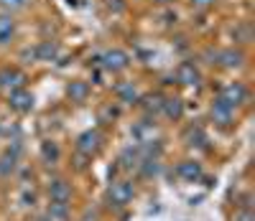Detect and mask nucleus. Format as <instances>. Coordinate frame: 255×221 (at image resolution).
I'll list each match as a JSON object with an SVG mask.
<instances>
[{
  "instance_id": "nucleus-13",
  "label": "nucleus",
  "mask_w": 255,
  "mask_h": 221,
  "mask_svg": "<svg viewBox=\"0 0 255 221\" xmlns=\"http://www.w3.org/2000/svg\"><path fill=\"white\" fill-rule=\"evenodd\" d=\"M184 143H186L189 147H207L209 138H207V132H204L199 125H189V127L184 130Z\"/></svg>"
},
{
  "instance_id": "nucleus-17",
  "label": "nucleus",
  "mask_w": 255,
  "mask_h": 221,
  "mask_svg": "<svg viewBox=\"0 0 255 221\" xmlns=\"http://www.w3.org/2000/svg\"><path fill=\"white\" fill-rule=\"evenodd\" d=\"M118 102L123 104H138L140 102V92H138V86L133 81H123L118 86Z\"/></svg>"
},
{
  "instance_id": "nucleus-10",
  "label": "nucleus",
  "mask_w": 255,
  "mask_h": 221,
  "mask_svg": "<svg viewBox=\"0 0 255 221\" xmlns=\"http://www.w3.org/2000/svg\"><path fill=\"white\" fill-rule=\"evenodd\" d=\"M49 198H51V201L69 204V201H72V183L64 181V178H54V181L49 183Z\"/></svg>"
},
{
  "instance_id": "nucleus-3",
  "label": "nucleus",
  "mask_w": 255,
  "mask_h": 221,
  "mask_svg": "<svg viewBox=\"0 0 255 221\" xmlns=\"http://www.w3.org/2000/svg\"><path fill=\"white\" fill-rule=\"evenodd\" d=\"M102 143H105V138H102L100 130H84L77 138V150L84 152V155H95V152L102 147Z\"/></svg>"
},
{
  "instance_id": "nucleus-18",
  "label": "nucleus",
  "mask_w": 255,
  "mask_h": 221,
  "mask_svg": "<svg viewBox=\"0 0 255 221\" xmlns=\"http://www.w3.org/2000/svg\"><path fill=\"white\" fill-rule=\"evenodd\" d=\"M59 158H61V150H59V145L54 140H44V143H41V160H44L46 165H56Z\"/></svg>"
},
{
  "instance_id": "nucleus-8",
  "label": "nucleus",
  "mask_w": 255,
  "mask_h": 221,
  "mask_svg": "<svg viewBox=\"0 0 255 221\" xmlns=\"http://www.w3.org/2000/svg\"><path fill=\"white\" fill-rule=\"evenodd\" d=\"M176 175L181 181H186V183H197V181H202V165L197 163V160H181L179 165H176Z\"/></svg>"
},
{
  "instance_id": "nucleus-12",
  "label": "nucleus",
  "mask_w": 255,
  "mask_h": 221,
  "mask_svg": "<svg viewBox=\"0 0 255 221\" xmlns=\"http://www.w3.org/2000/svg\"><path fill=\"white\" fill-rule=\"evenodd\" d=\"M176 79L184 84V86H197L199 81H202V74H199V69L191 61H184L181 66H179V72H176Z\"/></svg>"
},
{
  "instance_id": "nucleus-6",
  "label": "nucleus",
  "mask_w": 255,
  "mask_h": 221,
  "mask_svg": "<svg viewBox=\"0 0 255 221\" xmlns=\"http://www.w3.org/2000/svg\"><path fill=\"white\" fill-rule=\"evenodd\" d=\"M8 104H10V109H15V112L26 115V112H31V109H33V94L26 89V86H20V89H13L10 92Z\"/></svg>"
},
{
  "instance_id": "nucleus-1",
  "label": "nucleus",
  "mask_w": 255,
  "mask_h": 221,
  "mask_svg": "<svg viewBox=\"0 0 255 221\" xmlns=\"http://www.w3.org/2000/svg\"><path fill=\"white\" fill-rule=\"evenodd\" d=\"M133 196H135L133 183H128V181H113L110 188H108V204L113 209H125L128 204L133 201Z\"/></svg>"
},
{
  "instance_id": "nucleus-7",
  "label": "nucleus",
  "mask_w": 255,
  "mask_h": 221,
  "mask_svg": "<svg viewBox=\"0 0 255 221\" xmlns=\"http://www.w3.org/2000/svg\"><path fill=\"white\" fill-rule=\"evenodd\" d=\"M209 117H212V122L220 125V127H230V125H232V117H235V109H232L230 104H225V102L217 97L215 104H212V109H209Z\"/></svg>"
},
{
  "instance_id": "nucleus-21",
  "label": "nucleus",
  "mask_w": 255,
  "mask_h": 221,
  "mask_svg": "<svg viewBox=\"0 0 255 221\" xmlns=\"http://www.w3.org/2000/svg\"><path fill=\"white\" fill-rule=\"evenodd\" d=\"M138 170H140L143 178H153V175H158V170H161V163H158V158H143L138 163Z\"/></svg>"
},
{
  "instance_id": "nucleus-11",
  "label": "nucleus",
  "mask_w": 255,
  "mask_h": 221,
  "mask_svg": "<svg viewBox=\"0 0 255 221\" xmlns=\"http://www.w3.org/2000/svg\"><path fill=\"white\" fill-rule=\"evenodd\" d=\"M217 64L225 66V69H240L245 64V54L240 49H222L217 51Z\"/></svg>"
},
{
  "instance_id": "nucleus-2",
  "label": "nucleus",
  "mask_w": 255,
  "mask_h": 221,
  "mask_svg": "<svg viewBox=\"0 0 255 221\" xmlns=\"http://www.w3.org/2000/svg\"><path fill=\"white\" fill-rule=\"evenodd\" d=\"M100 64H102V69H108V72H123L130 66V56L123 49H110L100 56Z\"/></svg>"
},
{
  "instance_id": "nucleus-28",
  "label": "nucleus",
  "mask_w": 255,
  "mask_h": 221,
  "mask_svg": "<svg viewBox=\"0 0 255 221\" xmlns=\"http://www.w3.org/2000/svg\"><path fill=\"white\" fill-rule=\"evenodd\" d=\"M108 8L115 10V13H120V10L125 8V3H123V0H108Z\"/></svg>"
},
{
  "instance_id": "nucleus-15",
  "label": "nucleus",
  "mask_w": 255,
  "mask_h": 221,
  "mask_svg": "<svg viewBox=\"0 0 255 221\" xmlns=\"http://www.w3.org/2000/svg\"><path fill=\"white\" fill-rule=\"evenodd\" d=\"M140 160H143V152H140V145H138V143H135V145H128V147L120 152V165H123L125 170L138 168Z\"/></svg>"
},
{
  "instance_id": "nucleus-23",
  "label": "nucleus",
  "mask_w": 255,
  "mask_h": 221,
  "mask_svg": "<svg viewBox=\"0 0 255 221\" xmlns=\"http://www.w3.org/2000/svg\"><path fill=\"white\" fill-rule=\"evenodd\" d=\"M13 31H15V20L10 15H0V43L10 41Z\"/></svg>"
},
{
  "instance_id": "nucleus-19",
  "label": "nucleus",
  "mask_w": 255,
  "mask_h": 221,
  "mask_svg": "<svg viewBox=\"0 0 255 221\" xmlns=\"http://www.w3.org/2000/svg\"><path fill=\"white\" fill-rule=\"evenodd\" d=\"M49 221H67L69 219V204H61V201H51L46 209Z\"/></svg>"
},
{
  "instance_id": "nucleus-14",
  "label": "nucleus",
  "mask_w": 255,
  "mask_h": 221,
  "mask_svg": "<svg viewBox=\"0 0 255 221\" xmlns=\"http://www.w3.org/2000/svg\"><path fill=\"white\" fill-rule=\"evenodd\" d=\"M67 97H69L72 102H77V104L87 102V99H90V84L82 81V79L69 81V84H67Z\"/></svg>"
},
{
  "instance_id": "nucleus-5",
  "label": "nucleus",
  "mask_w": 255,
  "mask_h": 221,
  "mask_svg": "<svg viewBox=\"0 0 255 221\" xmlns=\"http://www.w3.org/2000/svg\"><path fill=\"white\" fill-rule=\"evenodd\" d=\"M0 86L8 92L20 89V86H26V74L20 69H15V66H3L0 69Z\"/></svg>"
},
{
  "instance_id": "nucleus-30",
  "label": "nucleus",
  "mask_w": 255,
  "mask_h": 221,
  "mask_svg": "<svg viewBox=\"0 0 255 221\" xmlns=\"http://www.w3.org/2000/svg\"><path fill=\"white\" fill-rule=\"evenodd\" d=\"M153 3H158V5H168V3H174V0H153Z\"/></svg>"
},
{
  "instance_id": "nucleus-16",
  "label": "nucleus",
  "mask_w": 255,
  "mask_h": 221,
  "mask_svg": "<svg viewBox=\"0 0 255 221\" xmlns=\"http://www.w3.org/2000/svg\"><path fill=\"white\" fill-rule=\"evenodd\" d=\"M161 112L168 117V120H181L184 117V102L179 97H163V107H161Z\"/></svg>"
},
{
  "instance_id": "nucleus-29",
  "label": "nucleus",
  "mask_w": 255,
  "mask_h": 221,
  "mask_svg": "<svg viewBox=\"0 0 255 221\" xmlns=\"http://www.w3.org/2000/svg\"><path fill=\"white\" fill-rule=\"evenodd\" d=\"M33 204H36V193H33V191L28 193V191H26V193H23V206H33Z\"/></svg>"
},
{
  "instance_id": "nucleus-27",
  "label": "nucleus",
  "mask_w": 255,
  "mask_h": 221,
  "mask_svg": "<svg viewBox=\"0 0 255 221\" xmlns=\"http://www.w3.org/2000/svg\"><path fill=\"white\" fill-rule=\"evenodd\" d=\"M215 3H217V0H191V5L199 8V10H207V8H212Z\"/></svg>"
},
{
  "instance_id": "nucleus-4",
  "label": "nucleus",
  "mask_w": 255,
  "mask_h": 221,
  "mask_svg": "<svg viewBox=\"0 0 255 221\" xmlns=\"http://www.w3.org/2000/svg\"><path fill=\"white\" fill-rule=\"evenodd\" d=\"M220 99H222L225 104H230L232 109L240 107V104H245V102H248V89H245V84H240V81L227 84L225 89L220 92Z\"/></svg>"
},
{
  "instance_id": "nucleus-9",
  "label": "nucleus",
  "mask_w": 255,
  "mask_h": 221,
  "mask_svg": "<svg viewBox=\"0 0 255 221\" xmlns=\"http://www.w3.org/2000/svg\"><path fill=\"white\" fill-rule=\"evenodd\" d=\"M31 54H33L36 61H49L51 64V61L59 59V43L56 41H41L31 49Z\"/></svg>"
},
{
  "instance_id": "nucleus-24",
  "label": "nucleus",
  "mask_w": 255,
  "mask_h": 221,
  "mask_svg": "<svg viewBox=\"0 0 255 221\" xmlns=\"http://www.w3.org/2000/svg\"><path fill=\"white\" fill-rule=\"evenodd\" d=\"M0 8H3L8 15H13L18 10H26L28 8V0H0Z\"/></svg>"
},
{
  "instance_id": "nucleus-25",
  "label": "nucleus",
  "mask_w": 255,
  "mask_h": 221,
  "mask_svg": "<svg viewBox=\"0 0 255 221\" xmlns=\"http://www.w3.org/2000/svg\"><path fill=\"white\" fill-rule=\"evenodd\" d=\"M90 160H92V155H84V152L77 150V155H74V168H77V170H84V168L90 165Z\"/></svg>"
},
{
  "instance_id": "nucleus-20",
  "label": "nucleus",
  "mask_w": 255,
  "mask_h": 221,
  "mask_svg": "<svg viewBox=\"0 0 255 221\" xmlns=\"http://www.w3.org/2000/svg\"><path fill=\"white\" fill-rule=\"evenodd\" d=\"M15 168H18V158L10 150H5L3 155H0V178H8L10 173H15Z\"/></svg>"
},
{
  "instance_id": "nucleus-22",
  "label": "nucleus",
  "mask_w": 255,
  "mask_h": 221,
  "mask_svg": "<svg viewBox=\"0 0 255 221\" xmlns=\"http://www.w3.org/2000/svg\"><path fill=\"white\" fill-rule=\"evenodd\" d=\"M140 102H143L145 115H158V112H161V107H163V97H161V94H148V97H140Z\"/></svg>"
},
{
  "instance_id": "nucleus-26",
  "label": "nucleus",
  "mask_w": 255,
  "mask_h": 221,
  "mask_svg": "<svg viewBox=\"0 0 255 221\" xmlns=\"http://www.w3.org/2000/svg\"><path fill=\"white\" fill-rule=\"evenodd\" d=\"M232 221H255V214H253V209H240Z\"/></svg>"
}]
</instances>
